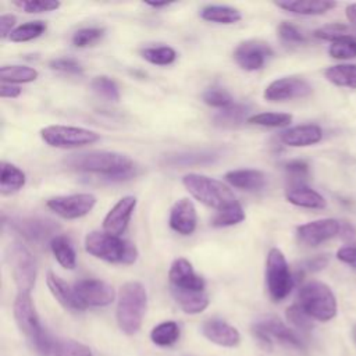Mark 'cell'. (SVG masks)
Wrapping results in <instances>:
<instances>
[{
  "instance_id": "obj_1",
  "label": "cell",
  "mask_w": 356,
  "mask_h": 356,
  "mask_svg": "<svg viewBox=\"0 0 356 356\" xmlns=\"http://www.w3.org/2000/svg\"><path fill=\"white\" fill-rule=\"evenodd\" d=\"M65 165L75 171L102 174L113 181H121L132 177L135 164L131 157L107 150H92L71 154L64 160Z\"/></svg>"
},
{
  "instance_id": "obj_2",
  "label": "cell",
  "mask_w": 356,
  "mask_h": 356,
  "mask_svg": "<svg viewBox=\"0 0 356 356\" xmlns=\"http://www.w3.org/2000/svg\"><path fill=\"white\" fill-rule=\"evenodd\" d=\"M14 317L19 330L29 339L36 352L42 356H51L57 339H54L40 324L31 293H17L14 300Z\"/></svg>"
},
{
  "instance_id": "obj_3",
  "label": "cell",
  "mask_w": 356,
  "mask_h": 356,
  "mask_svg": "<svg viewBox=\"0 0 356 356\" xmlns=\"http://www.w3.org/2000/svg\"><path fill=\"white\" fill-rule=\"evenodd\" d=\"M147 307V293L138 281L125 282L118 293L115 318L120 330L127 335L136 334L143 323Z\"/></svg>"
},
{
  "instance_id": "obj_4",
  "label": "cell",
  "mask_w": 356,
  "mask_h": 356,
  "mask_svg": "<svg viewBox=\"0 0 356 356\" xmlns=\"http://www.w3.org/2000/svg\"><path fill=\"white\" fill-rule=\"evenodd\" d=\"M85 250L96 259L117 264H132L138 259L134 243L107 232H89L85 236Z\"/></svg>"
},
{
  "instance_id": "obj_5",
  "label": "cell",
  "mask_w": 356,
  "mask_h": 356,
  "mask_svg": "<svg viewBox=\"0 0 356 356\" xmlns=\"http://www.w3.org/2000/svg\"><path fill=\"white\" fill-rule=\"evenodd\" d=\"M182 185L196 200L216 209L217 211L238 202L227 185L202 174H186L182 178Z\"/></svg>"
},
{
  "instance_id": "obj_6",
  "label": "cell",
  "mask_w": 356,
  "mask_h": 356,
  "mask_svg": "<svg viewBox=\"0 0 356 356\" xmlns=\"http://www.w3.org/2000/svg\"><path fill=\"white\" fill-rule=\"evenodd\" d=\"M298 305L317 321H330L337 316V299L331 288L321 281H309L298 292Z\"/></svg>"
},
{
  "instance_id": "obj_7",
  "label": "cell",
  "mask_w": 356,
  "mask_h": 356,
  "mask_svg": "<svg viewBox=\"0 0 356 356\" xmlns=\"http://www.w3.org/2000/svg\"><path fill=\"white\" fill-rule=\"evenodd\" d=\"M266 284L270 298L274 302L284 300L292 291L295 280L284 253L271 248L266 260Z\"/></svg>"
},
{
  "instance_id": "obj_8",
  "label": "cell",
  "mask_w": 356,
  "mask_h": 356,
  "mask_svg": "<svg viewBox=\"0 0 356 356\" xmlns=\"http://www.w3.org/2000/svg\"><path fill=\"white\" fill-rule=\"evenodd\" d=\"M7 261L18 292L31 293L38 275V266L33 254L25 245L14 242L7 249Z\"/></svg>"
},
{
  "instance_id": "obj_9",
  "label": "cell",
  "mask_w": 356,
  "mask_h": 356,
  "mask_svg": "<svg viewBox=\"0 0 356 356\" xmlns=\"http://www.w3.org/2000/svg\"><path fill=\"white\" fill-rule=\"evenodd\" d=\"M40 138L51 147L74 149L92 145L100 139V135L92 129L70 125H49L40 129Z\"/></svg>"
},
{
  "instance_id": "obj_10",
  "label": "cell",
  "mask_w": 356,
  "mask_h": 356,
  "mask_svg": "<svg viewBox=\"0 0 356 356\" xmlns=\"http://www.w3.org/2000/svg\"><path fill=\"white\" fill-rule=\"evenodd\" d=\"M252 330L256 338L261 341L266 346H271L273 341H277L280 343L289 345L298 349L305 348L303 339L292 328H289L275 317H267L254 323Z\"/></svg>"
},
{
  "instance_id": "obj_11",
  "label": "cell",
  "mask_w": 356,
  "mask_h": 356,
  "mask_svg": "<svg viewBox=\"0 0 356 356\" xmlns=\"http://www.w3.org/2000/svg\"><path fill=\"white\" fill-rule=\"evenodd\" d=\"M47 207L65 220H75L89 214L95 204L96 196L92 193H74L56 196L47 200Z\"/></svg>"
},
{
  "instance_id": "obj_12",
  "label": "cell",
  "mask_w": 356,
  "mask_h": 356,
  "mask_svg": "<svg viewBox=\"0 0 356 356\" xmlns=\"http://www.w3.org/2000/svg\"><path fill=\"white\" fill-rule=\"evenodd\" d=\"M74 291L85 307H103L115 299L114 288L106 281L96 278H83L74 284Z\"/></svg>"
},
{
  "instance_id": "obj_13",
  "label": "cell",
  "mask_w": 356,
  "mask_h": 356,
  "mask_svg": "<svg viewBox=\"0 0 356 356\" xmlns=\"http://www.w3.org/2000/svg\"><path fill=\"white\" fill-rule=\"evenodd\" d=\"M310 93L312 86L307 81L299 76H284L268 83L263 96L268 102H285L291 99L306 97Z\"/></svg>"
},
{
  "instance_id": "obj_14",
  "label": "cell",
  "mask_w": 356,
  "mask_h": 356,
  "mask_svg": "<svg viewBox=\"0 0 356 356\" xmlns=\"http://www.w3.org/2000/svg\"><path fill=\"white\" fill-rule=\"evenodd\" d=\"M341 222L335 218H320L309 221L296 228L298 239L307 246H317L339 235Z\"/></svg>"
},
{
  "instance_id": "obj_15",
  "label": "cell",
  "mask_w": 356,
  "mask_h": 356,
  "mask_svg": "<svg viewBox=\"0 0 356 356\" xmlns=\"http://www.w3.org/2000/svg\"><path fill=\"white\" fill-rule=\"evenodd\" d=\"M271 54V47L261 40H245L234 50L236 64L245 71L260 70Z\"/></svg>"
},
{
  "instance_id": "obj_16",
  "label": "cell",
  "mask_w": 356,
  "mask_h": 356,
  "mask_svg": "<svg viewBox=\"0 0 356 356\" xmlns=\"http://www.w3.org/2000/svg\"><path fill=\"white\" fill-rule=\"evenodd\" d=\"M136 207L135 196H124L121 197L106 214L103 220L104 232L115 236H121L132 217V213Z\"/></svg>"
},
{
  "instance_id": "obj_17",
  "label": "cell",
  "mask_w": 356,
  "mask_h": 356,
  "mask_svg": "<svg viewBox=\"0 0 356 356\" xmlns=\"http://www.w3.org/2000/svg\"><path fill=\"white\" fill-rule=\"evenodd\" d=\"M168 280L170 288L188 291H204L206 288L204 280L196 274L192 264L184 257H178L171 263Z\"/></svg>"
},
{
  "instance_id": "obj_18",
  "label": "cell",
  "mask_w": 356,
  "mask_h": 356,
  "mask_svg": "<svg viewBox=\"0 0 356 356\" xmlns=\"http://www.w3.org/2000/svg\"><path fill=\"white\" fill-rule=\"evenodd\" d=\"M13 228L25 239L31 242H43L49 238H54L56 232L60 229V225L47 218H19L11 222Z\"/></svg>"
},
{
  "instance_id": "obj_19",
  "label": "cell",
  "mask_w": 356,
  "mask_h": 356,
  "mask_svg": "<svg viewBox=\"0 0 356 356\" xmlns=\"http://www.w3.org/2000/svg\"><path fill=\"white\" fill-rule=\"evenodd\" d=\"M196 225L197 214L195 204L185 197L175 202L170 211V227L181 235H191L195 232Z\"/></svg>"
},
{
  "instance_id": "obj_20",
  "label": "cell",
  "mask_w": 356,
  "mask_h": 356,
  "mask_svg": "<svg viewBox=\"0 0 356 356\" xmlns=\"http://www.w3.org/2000/svg\"><path fill=\"white\" fill-rule=\"evenodd\" d=\"M202 332L210 342L220 346L234 348L241 342L239 331L234 325L220 318L204 321L202 325Z\"/></svg>"
},
{
  "instance_id": "obj_21",
  "label": "cell",
  "mask_w": 356,
  "mask_h": 356,
  "mask_svg": "<svg viewBox=\"0 0 356 356\" xmlns=\"http://www.w3.org/2000/svg\"><path fill=\"white\" fill-rule=\"evenodd\" d=\"M323 139V129L314 124L296 125L280 134V140L292 147H305L318 143Z\"/></svg>"
},
{
  "instance_id": "obj_22",
  "label": "cell",
  "mask_w": 356,
  "mask_h": 356,
  "mask_svg": "<svg viewBox=\"0 0 356 356\" xmlns=\"http://www.w3.org/2000/svg\"><path fill=\"white\" fill-rule=\"evenodd\" d=\"M46 284L51 292V295L58 300L60 305H63L65 309L72 310V312H81L85 310L86 307L83 303L79 300L76 296L74 286L71 288L61 277L57 274L49 271L46 275Z\"/></svg>"
},
{
  "instance_id": "obj_23",
  "label": "cell",
  "mask_w": 356,
  "mask_h": 356,
  "mask_svg": "<svg viewBox=\"0 0 356 356\" xmlns=\"http://www.w3.org/2000/svg\"><path fill=\"white\" fill-rule=\"evenodd\" d=\"M285 197L289 203H292L298 207L320 210L327 206V202L323 197V195H320L317 191H314L303 184H295V185L289 186L285 192Z\"/></svg>"
},
{
  "instance_id": "obj_24",
  "label": "cell",
  "mask_w": 356,
  "mask_h": 356,
  "mask_svg": "<svg viewBox=\"0 0 356 356\" xmlns=\"http://www.w3.org/2000/svg\"><path fill=\"white\" fill-rule=\"evenodd\" d=\"M274 4L296 15H321L337 6L331 0H284L275 1Z\"/></svg>"
},
{
  "instance_id": "obj_25",
  "label": "cell",
  "mask_w": 356,
  "mask_h": 356,
  "mask_svg": "<svg viewBox=\"0 0 356 356\" xmlns=\"http://www.w3.org/2000/svg\"><path fill=\"white\" fill-rule=\"evenodd\" d=\"M224 178L231 186L242 191H260L266 185V175L260 170L253 168L231 170Z\"/></svg>"
},
{
  "instance_id": "obj_26",
  "label": "cell",
  "mask_w": 356,
  "mask_h": 356,
  "mask_svg": "<svg viewBox=\"0 0 356 356\" xmlns=\"http://www.w3.org/2000/svg\"><path fill=\"white\" fill-rule=\"evenodd\" d=\"M172 298L178 306L188 314L202 313L209 306V296L204 291H188L170 288Z\"/></svg>"
},
{
  "instance_id": "obj_27",
  "label": "cell",
  "mask_w": 356,
  "mask_h": 356,
  "mask_svg": "<svg viewBox=\"0 0 356 356\" xmlns=\"http://www.w3.org/2000/svg\"><path fill=\"white\" fill-rule=\"evenodd\" d=\"M26 182L25 172L17 165L1 161L0 167V192L3 195H11L19 191Z\"/></svg>"
},
{
  "instance_id": "obj_28",
  "label": "cell",
  "mask_w": 356,
  "mask_h": 356,
  "mask_svg": "<svg viewBox=\"0 0 356 356\" xmlns=\"http://www.w3.org/2000/svg\"><path fill=\"white\" fill-rule=\"evenodd\" d=\"M50 249L58 264L67 270H74L76 266L75 249L65 235H56L50 239Z\"/></svg>"
},
{
  "instance_id": "obj_29",
  "label": "cell",
  "mask_w": 356,
  "mask_h": 356,
  "mask_svg": "<svg viewBox=\"0 0 356 356\" xmlns=\"http://www.w3.org/2000/svg\"><path fill=\"white\" fill-rule=\"evenodd\" d=\"M200 17L209 22L231 25V24H236L238 21H241L242 14L239 10L229 7V6L211 4V6H206L202 8Z\"/></svg>"
},
{
  "instance_id": "obj_30",
  "label": "cell",
  "mask_w": 356,
  "mask_h": 356,
  "mask_svg": "<svg viewBox=\"0 0 356 356\" xmlns=\"http://www.w3.org/2000/svg\"><path fill=\"white\" fill-rule=\"evenodd\" d=\"M248 106L234 103L229 107L217 111L213 117V122L220 128H236L245 121H248Z\"/></svg>"
},
{
  "instance_id": "obj_31",
  "label": "cell",
  "mask_w": 356,
  "mask_h": 356,
  "mask_svg": "<svg viewBox=\"0 0 356 356\" xmlns=\"http://www.w3.org/2000/svg\"><path fill=\"white\" fill-rule=\"evenodd\" d=\"M327 81L337 86L356 89V64H337L324 71Z\"/></svg>"
},
{
  "instance_id": "obj_32",
  "label": "cell",
  "mask_w": 356,
  "mask_h": 356,
  "mask_svg": "<svg viewBox=\"0 0 356 356\" xmlns=\"http://www.w3.org/2000/svg\"><path fill=\"white\" fill-rule=\"evenodd\" d=\"M314 36L321 40H328L331 43L339 42V40H349V39L356 40V28L341 24V22H334L316 29Z\"/></svg>"
},
{
  "instance_id": "obj_33",
  "label": "cell",
  "mask_w": 356,
  "mask_h": 356,
  "mask_svg": "<svg viewBox=\"0 0 356 356\" xmlns=\"http://www.w3.org/2000/svg\"><path fill=\"white\" fill-rule=\"evenodd\" d=\"M39 76L38 70L26 65H3L0 68V79L6 83H28Z\"/></svg>"
},
{
  "instance_id": "obj_34",
  "label": "cell",
  "mask_w": 356,
  "mask_h": 356,
  "mask_svg": "<svg viewBox=\"0 0 356 356\" xmlns=\"http://www.w3.org/2000/svg\"><path fill=\"white\" fill-rule=\"evenodd\" d=\"M150 339L157 346H171L179 339V325L175 321H163L153 327Z\"/></svg>"
},
{
  "instance_id": "obj_35",
  "label": "cell",
  "mask_w": 356,
  "mask_h": 356,
  "mask_svg": "<svg viewBox=\"0 0 356 356\" xmlns=\"http://www.w3.org/2000/svg\"><path fill=\"white\" fill-rule=\"evenodd\" d=\"M245 220V211L239 202H235L221 210H218L214 217L211 218V225L221 228V227H231L236 225Z\"/></svg>"
},
{
  "instance_id": "obj_36",
  "label": "cell",
  "mask_w": 356,
  "mask_h": 356,
  "mask_svg": "<svg viewBox=\"0 0 356 356\" xmlns=\"http://www.w3.org/2000/svg\"><path fill=\"white\" fill-rule=\"evenodd\" d=\"M248 122L254 124V125H260V127L281 128V127H286L292 122V114L264 111V113H257V114H253V115L248 117Z\"/></svg>"
},
{
  "instance_id": "obj_37",
  "label": "cell",
  "mask_w": 356,
  "mask_h": 356,
  "mask_svg": "<svg viewBox=\"0 0 356 356\" xmlns=\"http://www.w3.org/2000/svg\"><path fill=\"white\" fill-rule=\"evenodd\" d=\"M46 22L43 21H29L26 24L18 25L14 28V31L10 33V40L19 43V42H28L32 39L39 38L46 31Z\"/></svg>"
},
{
  "instance_id": "obj_38",
  "label": "cell",
  "mask_w": 356,
  "mask_h": 356,
  "mask_svg": "<svg viewBox=\"0 0 356 356\" xmlns=\"http://www.w3.org/2000/svg\"><path fill=\"white\" fill-rule=\"evenodd\" d=\"M140 54L146 61L156 65H168L177 58V51L170 46L145 47L140 50Z\"/></svg>"
},
{
  "instance_id": "obj_39",
  "label": "cell",
  "mask_w": 356,
  "mask_h": 356,
  "mask_svg": "<svg viewBox=\"0 0 356 356\" xmlns=\"http://www.w3.org/2000/svg\"><path fill=\"white\" fill-rule=\"evenodd\" d=\"M92 89L96 95H99L100 97H103L108 102H118L120 100V89H118L117 83L106 75H100V76L93 78Z\"/></svg>"
},
{
  "instance_id": "obj_40",
  "label": "cell",
  "mask_w": 356,
  "mask_h": 356,
  "mask_svg": "<svg viewBox=\"0 0 356 356\" xmlns=\"http://www.w3.org/2000/svg\"><path fill=\"white\" fill-rule=\"evenodd\" d=\"M202 99L207 106L216 107L220 110L227 108L231 104H234L232 96L224 88H220V86H211V88L206 89L202 95Z\"/></svg>"
},
{
  "instance_id": "obj_41",
  "label": "cell",
  "mask_w": 356,
  "mask_h": 356,
  "mask_svg": "<svg viewBox=\"0 0 356 356\" xmlns=\"http://www.w3.org/2000/svg\"><path fill=\"white\" fill-rule=\"evenodd\" d=\"M51 356H93V353L86 345L72 339H65L56 341Z\"/></svg>"
},
{
  "instance_id": "obj_42",
  "label": "cell",
  "mask_w": 356,
  "mask_h": 356,
  "mask_svg": "<svg viewBox=\"0 0 356 356\" xmlns=\"http://www.w3.org/2000/svg\"><path fill=\"white\" fill-rule=\"evenodd\" d=\"M13 6L18 7L19 10L28 14H38V13H49L57 10L61 3L56 0H17L13 1Z\"/></svg>"
},
{
  "instance_id": "obj_43",
  "label": "cell",
  "mask_w": 356,
  "mask_h": 356,
  "mask_svg": "<svg viewBox=\"0 0 356 356\" xmlns=\"http://www.w3.org/2000/svg\"><path fill=\"white\" fill-rule=\"evenodd\" d=\"M103 35V28H82L72 35V44L76 47H86L100 40Z\"/></svg>"
},
{
  "instance_id": "obj_44",
  "label": "cell",
  "mask_w": 356,
  "mask_h": 356,
  "mask_svg": "<svg viewBox=\"0 0 356 356\" xmlns=\"http://www.w3.org/2000/svg\"><path fill=\"white\" fill-rule=\"evenodd\" d=\"M328 54L337 60H348L356 57V40H339L330 44Z\"/></svg>"
},
{
  "instance_id": "obj_45",
  "label": "cell",
  "mask_w": 356,
  "mask_h": 356,
  "mask_svg": "<svg viewBox=\"0 0 356 356\" xmlns=\"http://www.w3.org/2000/svg\"><path fill=\"white\" fill-rule=\"evenodd\" d=\"M288 321L300 330H310L313 327V318L296 303L286 309L285 312Z\"/></svg>"
},
{
  "instance_id": "obj_46",
  "label": "cell",
  "mask_w": 356,
  "mask_h": 356,
  "mask_svg": "<svg viewBox=\"0 0 356 356\" xmlns=\"http://www.w3.org/2000/svg\"><path fill=\"white\" fill-rule=\"evenodd\" d=\"M49 67L54 71H60L64 74H74V75H79L83 72V67L81 65V63H78L74 58L70 57H60V58H53L49 63Z\"/></svg>"
},
{
  "instance_id": "obj_47",
  "label": "cell",
  "mask_w": 356,
  "mask_h": 356,
  "mask_svg": "<svg viewBox=\"0 0 356 356\" xmlns=\"http://www.w3.org/2000/svg\"><path fill=\"white\" fill-rule=\"evenodd\" d=\"M217 156L213 153H189V154H179L174 156L172 160H170L171 164H182V165H192V164H200V163H209L213 161Z\"/></svg>"
},
{
  "instance_id": "obj_48",
  "label": "cell",
  "mask_w": 356,
  "mask_h": 356,
  "mask_svg": "<svg viewBox=\"0 0 356 356\" xmlns=\"http://www.w3.org/2000/svg\"><path fill=\"white\" fill-rule=\"evenodd\" d=\"M278 36L288 43H303L305 42V36L303 33L292 24L289 22H281L278 25Z\"/></svg>"
},
{
  "instance_id": "obj_49",
  "label": "cell",
  "mask_w": 356,
  "mask_h": 356,
  "mask_svg": "<svg viewBox=\"0 0 356 356\" xmlns=\"http://www.w3.org/2000/svg\"><path fill=\"white\" fill-rule=\"evenodd\" d=\"M328 261H330V259L327 254H318V256L305 260L300 266V270L307 271V273H316V271L323 270L328 264Z\"/></svg>"
},
{
  "instance_id": "obj_50",
  "label": "cell",
  "mask_w": 356,
  "mask_h": 356,
  "mask_svg": "<svg viewBox=\"0 0 356 356\" xmlns=\"http://www.w3.org/2000/svg\"><path fill=\"white\" fill-rule=\"evenodd\" d=\"M337 259L356 270V245L342 246L337 250Z\"/></svg>"
},
{
  "instance_id": "obj_51",
  "label": "cell",
  "mask_w": 356,
  "mask_h": 356,
  "mask_svg": "<svg viewBox=\"0 0 356 356\" xmlns=\"http://www.w3.org/2000/svg\"><path fill=\"white\" fill-rule=\"evenodd\" d=\"M285 170L293 178H303L309 174V165L303 160H292L286 163Z\"/></svg>"
},
{
  "instance_id": "obj_52",
  "label": "cell",
  "mask_w": 356,
  "mask_h": 356,
  "mask_svg": "<svg viewBox=\"0 0 356 356\" xmlns=\"http://www.w3.org/2000/svg\"><path fill=\"white\" fill-rule=\"evenodd\" d=\"M15 25V17L11 14H3L0 17V36L1 39L10 38V33L14 31L13 26Z\"/></svg>"
},
{
  "instance_id": "obj_53",
  "label": "cell",
  "mask_w": 356,
  "mask_h": 356,
  "mask_svg": "<svg viewBox=\"0 0 356 356\" xmlns=\"http://www.w3.org/2000/svg\"><path fill=\"white\" fill-rule=\"evenodd\" d=\"M21 95V88L17 86V85H13V83H6V82H1V86H0V96L1 97H8V99H15Z\"/></svg>"
},
{
  "instance_id": "obj_54",
  "label": "cell",
  "mask_w": 356,
  "mask_h": 356,
  "mask_svg": "<svg viewBox=\"0 0 356 356\" xmlns=\"http://www.w3.org/2000/svg\"><path fill=\"white\" fill-rule=\"evenodd\" d=\"M339 235L343 239H352L356 235V229L349 224V222H341V231Z\"/></svg>"
},
{
  "instance_id": "obj_55",
  "label": "cell",
  "mask_w": 356,
  "mask_h": 356,
  "mask_svg": "<svg viewBox=\"0 0 356 356\" xmlns=\"http://www.w3.org/2000/svg\"><path fill=\"white\" fill-rule=\"evenodd\" d=\"M345 15H346V19L349 21V24L356 25V3H350L346 6Z\"/></svg>"
},
{
  "instance_id": "obj_56",
  "label": "cell",
  "mask_w": 356,
  "mask_h": 356,
  "mask_svg": "<svg viewBox=\"0 0 356 356\" xmlns=\"http://www.w3.org/2000/svg\"><path fill=\"white\" fill-rule=\"evenodd\" d=\"M147 6L153 7V8H161V7H168L171 3H167V1H146Z\"/></svg>"
},
{
  "instance_id": "obj_57",
  "label": "cell",
  "mask_w": 356,
  "mask_h": 356,
  "mask_svg": "<svg viewBox=\"0 0 356 356\" xmlns=\"http://www.w3.org/2000/svg\"><path fill=\"white\" fill-rule=\"evenodd\" d=\"M355 341H356V330H355Z\"/></svg>"
}]
</instances>
